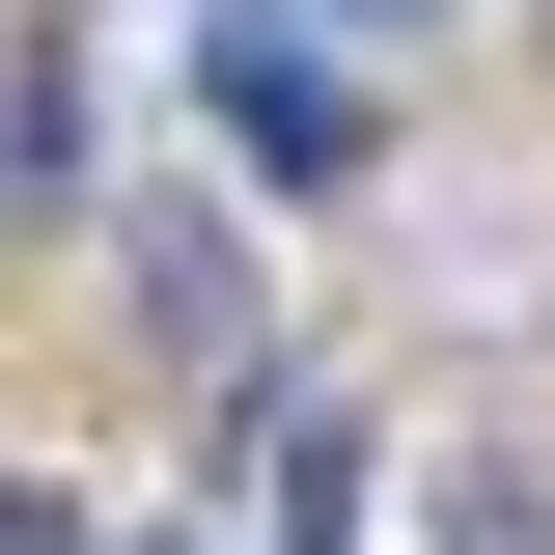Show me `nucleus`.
Here are the masks:
<instances>
[{
  "label": "nucleus",
  "mask_w": 555,
  "mask_h": 555,
  "mask_svg": "<svg viewBox=\"0 0 555 555\" xmlns=\"http://www.w3.org/2000/svg\"><path fill=\"white\" fill-rule=\"evenodd\" d=\"M222 139H250L278 195H334V167H361V56H306V28H222Z\"/></svg>",
  "instance_id": "obj_1"
},
{
  "label": "nucleus",
  "mask_w": 555,
  "mask_h": 555,
  "mask_svg": "<svg viewBox=\"0 0 555 555\" xmlns=\"http://www.w3.org/2000/svg\"><path fill=\"white\" fill-rule=\"evenodd\" d=\"M0 555H83V528H56V500H28V473H0Z\"/></svg>",
  "instance_id": "obj_2"
},
{
  "label": "nucleus",
  "mask_w": 555,
  "mask_h": 555,
  "mask_svg": "<svg viewBox=\"0 0 555 555\" xmlns=\"http://www.w3.org/2000/svg\"><path fill=\"white\" fill-rule=\"evenodd\" d=\"M250 28H278V0H250Z\"/></svg>",
  "instance_id": "obj_3"
}]
</instances>
